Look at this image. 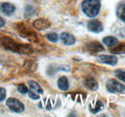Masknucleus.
Returning a JSON list of instances; mask_svg holds the SVG:
<instances>
[{"label":"nucleus","instance_id":"f257e3e1","mask_svg":"<svg viewBox=\"0 0 125 117\" xmlns=\"http://www.w3.org/2000/svg\"><path fill=\"white\" fill-rule=\"evenodd\" d=\"M0 43L2 44V46L8 50H11L13 52L16 53H21V54H29L31 53L32 48L29 45H25V44H19L16 42L15 40L11 39L10 38H2L0 39Z\"/></svg>","mask_w":125,"mask_h":117},{"label":"nucleus","instance_id":"f03ea898","mask_svg":"<svg viewBox=\"0 0 125 117\" xmlns=\"http://www.w3.org/2000/svg\"><path fill=\"white\" fill-rule=\"evenodd\" d=\"M100 0H84L82 3V10L89 17H95L100 11Z\"/></svg>","mask_w":125,"mask_h":117},{"label":"nucleus","instance_id":"7ed1b4c3","mask_svg":"<svg viewBox=\"0 0 125 117\" xmlns=\"http://www.w3.org/2000/svg\"><path fill=\"white\" fill-rule=\"evenodd\" d=\"M106 88H107V90L110 92H117V93L125 94V86L114 79H110L107 81Z\"/></svg>","mask_w":125,"mask_h":117},{"label":"nucleus","instance_id":"20e7f679","mask_svg":"<svg viewBox=\"0 0 125 117\" xmlns=\"http://www.w3.org/2000/svg\"><path fill=\"white\" fill-rule=\"evenodd\" d=\"M6 106L12 110V111H15V112H22L24 110V105L20 102L19 100L15 99V98H10L7 100L6 102Z\"/></svg>","mask_w":125,"mask_h":117},{"label":"nucleus","instance_id":"39448f33","mask_svg":"<svg viewBox=\"0 0 125 117\" xmlns=\"http://www.w3.org/2000/svg\"><path fill=\"white\" fill-rule=\"evenodd\" d=\"M18 33L23 37V38H26L28 39H30L32 41H36L37 40V38H36V34L34 32H32L29 28H26L24 27L23 25H18Z\"/></svg>","mask_w":125,"mask_h":117},{"label":"nucleus","instance_id":"423d86ee","mask_svg":"<svg viewBox=\"0 0 125 117\" xmlns=\"http://www.w3.org/2000/svg\"><path fill=\"white\" fill-rule=\"evenodd\" d=\"M88 29L94 33H100L103 31V25L99 20L93 19L88 23Z\"/></svg>","mask_w":125,"mask_h":117},{"label":"nucleus","instance_id":"0eeeda50","mask_svg":"<svg viewBox=\"0 0 125 117\" xmlns=\"http://www.w3.org/2000/svg\"><path fill=\"white\" fill-rule=\"evenodd\" d=\"M16 8L11 3H2L0 4V11L6 15H11L15 12Z\"/></svg>","mask_w":125,"mask_h":117},{"label":"nucleus","instance_id":"6e6552de","mask_svg":"<svg viewBox=\"0 0 125 117\" xmlns=\"http://www.w3.org/2000/svg\"><path fill=\"white\" fill-rule=\"evenodd\" d=\"M99 60L103 63L115 65L117 62V58L113 55H101V56H99Z\"/></svg>","mask_w":125,"mask_h":117},{"label":"nucleus","instance_id":"1a4fd4ad","mask_svg":"<svg viewBox=\"0 0 125 117\" xmlns=\"http://www.w3.org/2000/svg\"><path fill=\"white\" fill-rule=\"evenodd\" d=\"M61 39H62V43L65 45H72L75 43V38L69 33H65V32L62 33Z\"/></svg>","mask_w":125,"mask_h":117},{"label":"nucleus","instance_id":"9d476101","mask_svg":"<svg viewBox=\"0 0 125 117\" xmlns=\"http://www.w3.org/2000/svg\"><path fill=\"white\" fill-rule=\"evenodd\" d=\"M87 49L90 52L97 53L99 51H103L104 50V47L99 43L98 41H93V42H90V43L87 44Z\"/></svg>","mask_w":125,"mask_h":117},{"label":"nucleus","instance_id":"9b49d317","mask_svg":"<svg viewBox=\"0 0 125 117\" xmlns=\"http://www.w3.org/2000/svg\"><path fill=\"white\" fill-rule=\"evenodd\" d=\"M34 27L38 30H46L50 27V23L45 19H37L34 22Z\"/></svg>","mask_w":125,"mask_h":117},{"label":"nucleus","instance_id":"f8f14e48","mask_svg":"<svg viewBox=\"0 0 125 117\" xmlns=\"http://www.w3.org/2000/svg\"><path fill=\"white\" fill-rule=\"evenodd\" d=\"M85 87L87 88H89V89H91V90H96L97 88H98V85H97V82L94 80V78H92V77H89V78H87L86 80H85Z\"/></svg>","mask_w":125,"mask_h":117},{"label":"nucleus","instance_id":"ddd939ff","mask_svg":"<svg viewBox=\"0 0 125 117\" xmlns=\"http://www.w3.org/2000/svg\"><path fill=\"white\" fill-rule=\"evenodd\" d=\"M114 48L111 49V52L113 54H125V42L121 43H116L115 46H113Z\"/></svg>","mask_w":125,"mask_h":117},{"label":"nucleus","instance_id":"4468645a","mask_svg":"<svg viewBox=\"0 0 125 117\" xmlns=\"http://www.w3.org/2000/svg\"><path fill=\"white\" fill-rule=\"evenodd\" d=\"M116 15L117 17L121 20L125 22V3H120L118 6H117V9H116Z\"/></svg>","mask_w":125,"mask_h":117},{"label":"nucleus","instance_id":"2eb2a0df","mask_svg":"<svg viewBox=\"0 0 125 117\" xmlns=\"http://www.w3.org/2000/svg\"><path fill=\"white\" fill-rule=\"evenodd\" d=\"M58 88H60L61 90H63V91L68 89V81H67L66 77L62 76L58 80Z\"/></svg>","mask_w":125,"mask_h":117},{"label":"nucleus","instance_id":"dca6fc26","mask_svg":"<svg viewBox=\"0 0 125 117\" xmlns=\"http://www.w3.org/2000/svg\"><path fill=\"white\" fill-rule=\"evenodd\" d=\"M28 85H29V87L31 88V90H33V91H35V92H37L39 94H42L43 93L42 88H41V86L38 83H36L34 81H29L28 82Z\"/></svg>","mask_w":125,"mask_h":117},{"label":"nucleus","instance_id":"f3484780","mask_svg":"<svg viewBox=\"0 0 125 117\" xmlns=\"http://www.w3.org/2000/svg\"><path fill=\"white\" fill-rule=\"evenodd\" d=\"M103 43L106 44L109 47H113L117 43V39L115 37H106L103 39Z\"/></svg>","mask_w":125,"mask_h":117},{"label":"nucleus","instance_id":"a211bd4d","mask_svg":"<svg viewBox=\"0 0 125 117\" xmlns=\"http://www.w3.org/2000/svg\"><path fill=\"white\" fill-rule=\"evenodd\" d=\"M46 38L48 40H50L51 42H57L58 39H59V37L56 33H50V34H47Z\"/></svg>","mask_w":125,"mask_h":117},{"label":"nucleus","instance_id":"6ab92c4d","mask_svg":"<svg viewBox=\"0 0 125 117\" xmlns=\"http://www.w3.org/2000/svg\"><path fill=\"white\" fill-rule=\"evenodd\" d=\"M102 107H103V104H102V102L97 101V102H96V105H95V108H92L91 111H92L93 113H96V112H98L99 110H101Z\"/></svg>","mask_w":125,"mask_h":117},{"label":"nucleus","instance_id":"aec40b11","mask_svg":"<svg viewBox=\"0 0 125 117\" xmlns=\"http://www.w3.org/2000/svg\"><path fill=\"white\" fill-rule=\"evenodd\" d=\"M115 76H116V78H118V79L121 80L122 82H125V71L116 70V71H115Z\"/></svg>","mask_w":125,"mask_h":117},{"label":"nucleus","instance_id":"412c9836","mask_svg":"<svg viewBox=\"0 0 125 117\" xmlns=\"http://www.w3.org/2000/svg\"><path fill=\"white\" fill-rule=\"evenodd\" d=\"M28 95H29V97L33 99V100H38V99H40V97H39V95H38V93L37 92H35V91H33V90H28Z\"/></svg>","mask_w":125,"mask_h":117},{"label":"nucleus","instance_id":"4be33fe9","mask_svg":"<svg viewBox=\"0 0 125 117\" xmlns=\"http://www.w3.org/2000/svg\"><path fill=\"white\" fill-rule=\"evenodd\" d=\"M17 90L20 92V93H27L28 92V89H27V87L25 86V85H23V84H20L18 87H17Z\"/></svg>","mask_w":125,"mask_h":117},{"label":"nucleus","instance_id":"5701e85b","mask_svg":"<svg viewBox=\"0 0 125 117\" xmlns=\"http://www.w3.org/2000/svg\"><path fill=\"white\" fill-rule=\"evenodd\" d=\"M6 98V90L0 88V102H2Z\"/></svg>","mask_w":125,"mask_h":117},{"label":"nucleus","instance_id":"b1692460","mask_svg":"<svg viewBox=\"0 0 125 117\" xmlns=\"http://www.w3.org/2000/svg\"><path fill=\"white\" fill-rule=\"evenodd\" d=\"M4 25H5V21H4V19L0 16V28L4 27Z\"/></svg>","mask_w":125,"mask_h":117}]
</instances>
